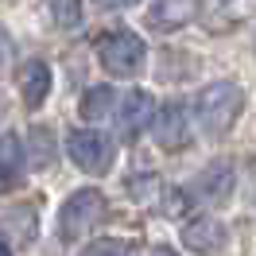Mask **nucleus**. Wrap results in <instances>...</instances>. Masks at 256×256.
<instances>
[{
    "mask_svg": "<svg viewBox=\"0 0 256 256\" xmlns=\"http://www.w3.org/2000/svg\"><path fill=\"white\" fill-rule=\"evenodd\" d=\"M24 156H28L24 140L16 132H4L0 136V178H16L24 171Z\"/></svg>",
    "mask_w": 256,
    "mask_h": 256,
    "instance_id": "obj_11",
    "label": "nucleus"
},
{
    "mask_svg": "<svg viewBox=\"0 0 256 256\" xmlns=\"http://www.w3.org/2000/svg\"><path fill=\"white\" fill-rule=\"evenodd\" d=\"M8 50H12V43H8V35L0 32V62H4V58H8Z\"/></svg>",
    "mask_w": 256,
    "mask_h": 256,
    "instance_id": "obj_19",
    "label": "nucleus"
},
{
    "mask_svg": "<svg viewBox=\"0 0 256 256\" xmlns=\"http://www.w3.org/2000/svg\"><path fill=\"white\" fill-rule=\"evenodd\" d=\"M66 152H70L74 167L90 171V175H105L116 160V144L97 128H74L70 140H66Z\"/></svg>",
    "mask_w": 256,
    "mask_h": 256,
    "instance_id": "obj_4",
    "label": "nucleus"
},
{
    "mask_svg": "<svg viewBox=\"0 0 256 256\" xmlns=\"http://www.w3.org/2000/svg\"><path fill=\"white\" fill-rule=\"evenodd\" d=\"M0 256H12V248H8V244H4V237H0Z\"/></svg>",
    "mask_w": 256,
    "mask_h": 256,
    "instance_id": "obj_20",
    "label": "nucleus"
},
{
    "mask_svg": "<svg viewBox=\"0 0 256 256\" xmlns=\"http://www.w3.org/2000/svg\"><path fill=\"white\" fill-rule=\"evenodd\" d=\"M20 94H24V105H28V109H39L50 94V66L39 62V58L20 66Z\"/></svg>",
    "mask_w": 256,
    "mask_h": 256,
    "instance_id": "obj_9",
    "label": "nucleus"
},
{
    "mask_svg": "<svg viewBox=\"0 0 256 256\" xmlns=\"http://www.w3.org/2000/svg\"><path fill=\"white\" fill-rule=\"evenodd\" d=\"M182 244L190 252H202V256H214L218 248L225 244V225L214 218V214H198L182 225Z\"/></svg>",
    "mask_w": 256,
    "mask_h": 256,
    "instance_id": "obj_6",
    "label": "nucleus"
},
{
    "mask_svg": "<svg viewBox=\"0 0 256 256\" xmlns=\"http://www.w3.org/2000/svg\"><path fill=\"white\" fill-rule=\"evenodd\" d=\"M97 8H105V12H120V8H132L136 0H94Z\"/></svg>",
    "mask_w": 256,
    "mask_h": 256,
    "instance_id": "obj_18",
    "label": "nucleus"
},
{
    "mask_svg": "<svg viewBox=\"0 0 256 256\" xmlns=\"http://www.w3.org/2000/svg\"><path fill=\"white\" fill-rule=\"evenodd\" d=\"M50 20L62 32H74L82 24V0H50Z\"/></svg>",
    "mask_w": 256,
    "mask_h": 256,
    "instance_id": "obj_15",
    "label": "nucleus"
},
{
    "mask_svg": "<svg viewBox=\"0 0 256 256\" xmlns=\"http://www.w3.org/2000/svg\"><path fill=\"white\" fill-rule=\"evenodd\" d=\"M24 148H32V167H39V171H47L54 163V132L47 124H35Z\"/></svg>",
    "mask_w": 256,
    "mask_h": 256,
    "instance_id": "obj_12",
    "label": "nucleus"
},
{
    "mask_svg": "<svg viewBox=\"0 0 256 256\" xmlns=\"http://www.w3.org/2000/svg\"><path fill=\"white\" fill-rule=\"evenodd\" d=\"M82 256H136L128 240H116V237H101V240H90Z\"/></svg>",
    "mask_w": 256,
    "mask_h": 256,
    "instance_id": "obj_16",
    "label": "nucleus"
},
{
    "mask_svg": "<svg viewBox=\"0 0 256 256\" xmlns=\"http://www.w3.org/2000/svg\"><path fill=\"white\" fill-rule=\"evenodd\" d=\"M152 132H156V144L167 148V152L186 148L190 128H186V112H182V105H178V101H167L160 112H152Z\"/></svg>",
    "mask_w": 256,
    "mask_h": 256,
    "instance_id": "obj_5",
    "label": "nucleus"
},
{
    "mask_svg": "<svg viewBox=\"0 0 256 256\" xmlns=\"http://www.w3.org/2000/svg\"><path fill=\"white\" fill-rule=\"evenodd\" d=\"M97 62L105 66V74H112V78H136L148 62V47L140 35L112 32L97 43Z\"/></svg>",
    "mask_w": 256,
    "mask_h": 256,
    "instance_id": "obj_2",
    "label": "nucleus"
},
{
    "mask_svg": "<svg viewBox=\"0 0 256 256\" xmlns=\"http://www.w3.org/2000/svg\"><path fill=\"white\" fill-rule=\"evenodd\" d=\"M229 190H233V163L229 160H214L198 175V194L206 198V202H214V206H222L225 198H229Z\"/></svg>",
    "mask_w": 256,
    "mask_h": 256,
    "instance_id": "obj_10",
    "label": "nucleus"
},
{
    "mask_svg": "<svg viewBox=\"0 0 256 256\" xmlns=\"http://www.w3.org/2000/svg\"><path fill=\"white\" fill-rule=\"evenodd\" d=\"M152 112H156V101H152V94H144V90H132V94L120 101V112H116L120 136H124V140L140 136V132L152 124Z\"/></svg>",
    "mask_w": 256,
    "mask_h": 256,
    "instance_id": "obj_7",
    "label": "nucleus"
},
{
    "mask_svg": "<svg viewBox=\"0 0 256 256\" xmlns=\"http://www.w3.org/2000/svg\"><path fill=\"white\" fill-rule=\"evenodd\" d=\"M128 190L136 194L140 202H148V206H156V194H160V178H156V175H136L132 182H128Z\"/></svg>",
    "mask_w": 256,
    "mask_h": 256,
    "instance_id": "obj_17",
    "label": "nucleus"
},
{
    "mask_svg": "<svg viewBox=\"0 0 256 256\" xmlns=\"http://www.w3.org/2000/svg\"><path fill=\"white\" fill-rule=\"evenodd\" d=\"M4 229L12 233V237L20 240V244H32V237H35V210L32 206H12V210H4Z\"/></svg>",
    "mask_w": 256,
    "mask_h": 256,
    "instance_id": "obj_13",
    "label": "nucleus"
},
{
    "mask_svg": "<svg viewBox=\"0 0 256 256\" xmlns=\"http://www.w3.org/2000/svg\"><path fill=\"white\" fill-rule=\"evenodd\" d=\"M198 16V0H156L148 8V28L152 32H175Z\"/></svg>",
    "mask_w": 256,
    "mask_h": 256,
    "instance_id": "obj_8",
    "label": "nucleus"
},
{
    "mask_svg": "<svg viewBox=\"0 0 256 256\" xmlns=\"http://www.w3.org/2000/svg\"><path fill=\"white\" fill-rule=\"evenodd\" d=\"M152 256H175V252H171V248H160V252H152Z\"/></svg>",
    "mask_w": 256,
    "mask_h": 256,
    "instance_id": "obj_21",
    "label": "nucleus"
},
{
    "mask_svg": "<svg viewBox=\"0 0 256 256\" xmlns=\"http://www.w3.org/2000/svg\"><path fill=\"white\" fill-rule=\"evenodd\" d=\"M105 222V194L101 190H78L66 198L62 214H58V237L70 244V240L90 237L97 225Z\"/></svg>",
    "mask_w": 256,
    "mask_h": 256,
    "instance_id": "obj_3",
    "label": "nucleus"
},
{
    "mask_svg": "<svg viewBox=\"0 0 256 256\" xmlns=\"http://www.w3.org/2000/svg\"><path fill=\"white\" fill-rule=\"evenodd\" d=\"M240 109H244V94L237 82H210L194 97V112H198V124L206 136H225L237 124Z\"/></svg>",
    "mask_w": 256,
    "mask_h": 256,
    "instance_id": "obj_1",
    "label": "nucleus"
},
{
    "mask_svg": "<svg viewBox=\"0 0 256 256\" xmlns=\"http://www.w3.org/2000/svg\"><path fill=\"white\" fill-rule=\"evenodd\" d=\"M82 116H90V120L112 116V90L109 86H94L90 94H82Z\"/></svg>",
    "mask_w": 256,
    "mask_h": 256,
    "instance_id": "obj_14",
    "label": "nucleus"
}]
</instances>
